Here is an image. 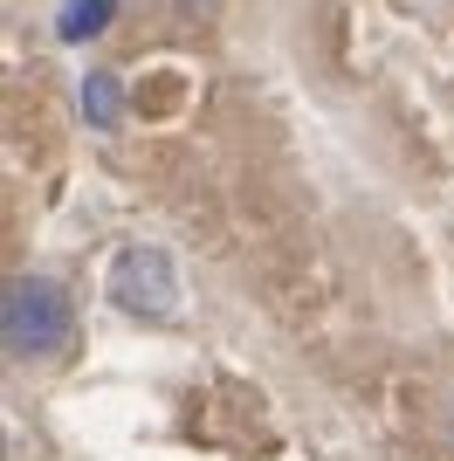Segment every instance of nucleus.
<instances>
[{
  "label": "nucleus",
  "mask_w": 454,
  "mask_h": 461,
  "mask_svg": "<svg viewBox=\"0 0 454 461\" xmlns=\"http://www.w3.org/2000/svg\"><path fill=\"white\" fill-rule=\"evenodd\" d=\"M76 330V310L62 296V283L49 276H14L7 283V303H0V345L14 358H56Z\"/></svg>",
  "instance_id": "obj_1"
},
{
  "label": "nucleus",
  "mask_w": 454,
  "mask_h": 461,
  "mask_svg": "<svg viewBox=\"0 0 454 461\" xmlns=\"http://www.w3.org/2000/svg\"><path fill=\"white\" fill-rule=\"evenodd\" d=\"M111 303L145 317V324H166L172 310H179V269H172V255L151 249V241L117 249L111 255Z\"/></svg>",
  "instance_id": "obj_2"
},
{
  "label": "nucleus",
  "mask_w": 454,
  "mask_h": 461,
  "mask_svg": "<svg viewBox=\"0 0 454 461\" xmlns=\"http://www.w3.org/2000/svg\"><path fill=\"white\" fill-rule=\"evenodd\" d=\"M111 14H117V0H69V7L56 14V35L62 41H90V35L111 28Z\"/></svg>",
  "instance_id": "obj_3"
},
{
  "label": "nucleus",
  "mask_w": 454,
  "mask_h": 461,
  "mask_svg": "<svg viewBox=\"0 0 454 461\" xmlns=\"http://www.w3.org/2000/svg\"><path fill=\"white\" fill-rule=\"evenodd\" d=\"M83 117H90L96 131H111L117 117H124V96H117V77H111V69H96V77L83 83Z\"/></svg>",
  "instance_id": "obj_4"
},
{
  "label": "nucleus",
  "mask_w": 454,
  "mask_h": 461,
  "mask_svg": "<svg viewBox=\"0 0 454 461\" xmlns=\"http://www.w3.org/2000/svg\"><path fill=\"white\" fill-rule=\"evenodd\" d=\"M193 7H200V0H193Z\"/></svg>",
  "instance_id": "obj_5"
}]
</instances>
